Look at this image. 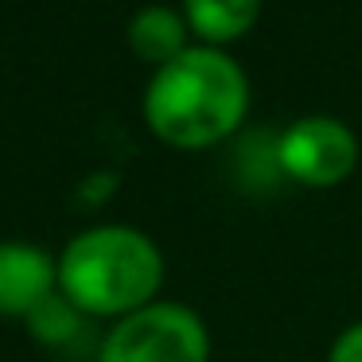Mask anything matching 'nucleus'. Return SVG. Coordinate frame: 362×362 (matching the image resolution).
<instances>
[{
    "instance_id": "nucleus-1",
    "label": "nucleus",
    "mask_w": 362,
    "mask_h": 362,
    "mask_svg": "<svg viewBox=\"0 0 362 362\" xmlns=\"http://www.w3.org/2000/svg\"><path fill=\"white\" fill-rule=\"evenodd\" d=\"M250 110L245 71L222 47H187L160 66L144 90V121L164 144L183 152L226 141Z\"/></svg>"
},
{
    "instance_id": "nucleus-2",
    "label": "nucleus",
    "mask_w": 362,
    "mask_h": 362,
    "mask_svg": "<svg viewBox=\"0 0 362 362\" xmlns=\"http://www.w3.org/2000/svg\"><path fill=\"white\" fill-rule=\"evenodd\" d=\"M59 292L82 315H125L152 304L164 284L156 242L133 226H94L59 253Z\"/></svg>"
},
{
    "instance_id": "nucleus-3",
    "label": "nucleus",
    "mask_w": 362,
    "mask_h": 362,
    "mask_svg": "<svg viewBox=\"0 0 362 362\" xmlns=\"http://www.w3.org/2000/svg\"><path fill=\"white\" fill-rule=\"evenodd\" d=\"M98 362H211V335L187 304L152 300L105 331Z\"/></svg>"
},
{
    "instance_id": "nucleus-4",
    "label": "nucleus",
    "mask_w": 362,
    "mask_h": 362,
    "mask_svg": "<svg viewBox=\"0 0 362 362\" xmlns=\"http://www.w3.org/2000/svg\"><path fill=\"white\" fill-rule=\"evenodd\" d=\"M276 164L304 187H335L358 164V141L335 117H300L276 141Z\"/></svg>"
},
{
    "instance_id": "nucleus-5",
    "label": "nucleus",
    "mask_w": 362,
    "mask_h": 362,
    "mask_svg": "<svg viewBox=\"0 0 362 362\" xmlns=\"http://www.w3.org/2000/svg\"><path fill=\"white\" fill-rule=\"evenodd\" d=\"M59 288V261L28 242H0V315H32Z\"/></svg>"
},
{
    "instance_id": "nucleus-6",
    "label": "nucleus",
    "mask_w": 362,
    "mask_h": 362,
    "mask_svg": "<svg viewBox=\"0 0 362 362\" xmlns=\"http://www.w3.org/2000/svg\"><path fill=\"white\" fill-rule=\"evenodd\" d=\"M187 32H191L187 20L175 8H168V4H148V8H141L133 16V24H129V43H133L136 59L156 63V71H160V66H168L172 59H180L183 51L191 47Z\"/></svg>"
},
{
    "instance_id": "nucleus-7",
    "label": "nucleus",
    "mask_w": 362,
    "mask_h": 362,
    "mask_svg": "<svg viewBox=\"0 0 362 362\" xmlns=\"http://www.w3.org/2000/svg\"><path fill=\"white\" fill-rule=\"evenodd\" d=\"M261 16V0H183V20L206 43L218 47L245 35Z\"/></svg>"
},
{
    "instance_id": "nucleus-8",
    "label": "nucleus",
    "mask_w": 362,
    "mask_h": 362,
    "mask_svg": "<svg viewBox=\"0 0 362 362\" xmlns=\"http://www.w3.org/2000/svg\"><path fill=\"white\" fill-rule=\"evenodd\" d=\"M82 320H86V315L55 288L32 315H28V331L47 346H66V343H74V339L82 335Z\"/></svg>"
},
{
    "instance_id": "nucleus-9",
    "label": "nucleus",
    "mask_w": 362,
    "mask_h": 362,
    "mask_svg": "<svg viewBox=\"0 0 362 362\" xmlns=\"http://www.w3.org/2000/svg\"><path fill=\"white\" fill-rule=\"evenodd\" d=\"M327 362H362V323H351V327L331 343Z\"/></svg>"
}]
</instances>
